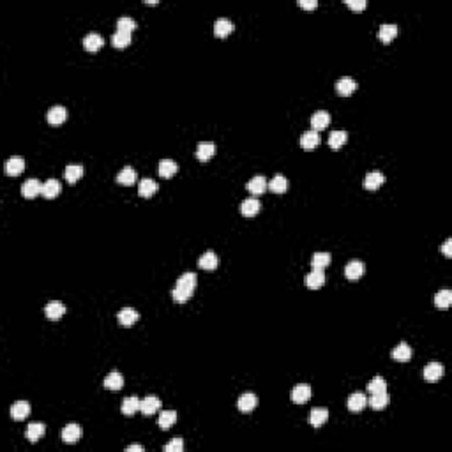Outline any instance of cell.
<instances>
[{
    "label": "cell",
    "instance_id": "6da1fadb",
    "mask_svg": "<svg viewBox=\"0 0 452 452\" xmlns=\"http://www.w3.org/2000/svg\"><path fill=\"white\" fill-rule=\"evenodd\" d=\"M194 288H196V274L184 272L177 279V285H175L173 292H171V297H173L175 302H187L193 297Z\"/></svg>",
    "mask_w": 452,
    "mask_h": 452
},
{
    "label": "cell",
    "instance_id": "7a4b0ae2",
    "mask_svg": "<svg viewBox=\"0 0 452 452\" xmlns=\"http://www.w3.org/2000/svg\"><path fill=\"white\" fill-rule=\"evenodd\" d=\"M161 407H163V403L157 396H147L140 403V410L143 415H154L156 412L161 410Z\"/></svg>",
    "mask_w": 452,
    "mask_h": 452
},
{
    "label": "cell",
    "instance_id": "3957f363",
    "mask_svg": "<svg viewBox=\"0 0 452 452\" xmlns=\"http://www.w3.org/2000/svg\"><path fill=\"white\" fill-rule=\"evenodd\" d=\"M357 90V81L354 80V78H350V76H343L339 78L338 81H336V92H338L339 95H352L354 92Z\"/></svg>",
    "mask_w": 452,
    "mask_h": 452
},
{
    "label": "cell",
    "instance_id": "277c9868",
    "mask_svg": "<svg viewBox=\"0 0 452 452\" xmlns=\"http://www.w3.org/2000/svg\"><path fill=\"white\" fill-rule=\"evenodd\" d=\"M237 407H239V410L242 412V414H249V412H253L256 407H258V398H256L253 392H246V394H242L239 398Z\"/></svg>",
    "mask_w": 452,
    "mask_h": 452
},
{
    "label": "cell",
    "instance_id": "5b68a950",
    "mask_svg": "<svg viewBox=\"0 0 452 452\" xmlns=\"http://www.w3.org/2000/svg\"><path fill=\"white\" fill-rule=\"evenodd\" d=\"M364 270H366V267L361 260H352V262H348V265L345 267V276L350 279V281H355V279L364 276Z\"/></svg>",
    "mask_w": 452,
    "mask_h": 452
},
{
    "label": "cell",
    "instance_id": "8992f818",
    "mask_svg": "<svg viewBox=\"0 0 452 452\" xmlns=\"http://www.w3.org/2000/svg\"><path fill=\"white\" fill-rule=\"evenodd\" d=\"M311 398V387L306 384H299L292 389V401L297 405H304Z\"/></svg>",
    "mask_w": 452,
    "mask_h": 452
},
{
    "label": "cell",
    "instance_id": "52a82bcc",
    "mask_svg": "<svg viewBox=\"0 0 452 452\" xmlns=\"http://www.w3.org/2000/svg\"><path fill=\"white\" fill-rule=\"evenodd\" d=\"M260 209H262V203H260L258 198H247V200H244L240 203V214L246 217L256 216L260 212Z\"/></svg>",
    "mask_w": 452,
    "mask_h": 452
},
{
    "label": "cell",
    "instance_id": "ba28073f",
    "mask_svg": "<svg viewBox=\"0 0 452 452\" xmlns=\"http://www.w3.org/2000/svg\"><path fill=\"white\" fill-rule=\"evenodd\" d=\"M329 124H331V113L325 110H318L313 113L311 117V125H313V129L315 131H322L325 129V127H329Z\"/></svg>",
    "mask_w": 452,
    "mask_h": 452
},
{
    "label": "cell",
    "instance_id": "9c48e42d",
    "mask_svg": "<svg viewBox=\"0 0 452 452\" xmlns=\"http://www.w3.org/2000/svg\"><path fill=\"white\" fill-rule=\"evenodd\" d=\"M41 191H42V184L39 182L37 179L25 180L21 186V194L25 198H28V200H30V198H35L37 194H41Z\"/></svg>",
    "mask_w": 452,
    "mask_h": 452
},
{
    "label": "cell",
    "instance_id": "30bf717a",
    "mask_svg": "<svg viewBox=\"0 0 452 452\" xmlns=\"http://www.w3.org/2000/svg\"><path fill=\"white\" fill-rule=\"evenodd\" d=\"M445 369L440 362H430V364L424 368V378L428 382H438L444 376Z\"/></svg>",
    "mask_w": 452,
    "mask_h": 452
},
{
    "label": "cell",
    "instance_id": "8fae6325",
    "mask_svg": "<svg viewBox=\"0 0 452 452\" xmlns=\"http://www.w3.org/2000/svg\"><path fill=\"white\" fill-rule=\"evenodd\" d=\"M64 313H65V306L62 304L60 300H51V302H48L44 308V315H46V318H49V320L62 318Z\"/></svg>",
    "mask_w": 452,
    "mask_h": 452
},
{
    "label": "cell",
    "instance_id": "7c38bea8",
    "mask_svg": "<svg viewBox=\"0 0 452 452\" xmlns=\"http://www.w3.org/2000/svg\"><path fill=\"white\" fill-rule=\"evenodd\" d=\"M368 405V398H366L362 392H354V394L348 398V410L354 412V414H359L362 412Z\"/></svg>",
    "mask_w": 452,
    "mask_h": 452
},
{
    "label": "cell",
    "instance_id": "4fadbf2b",
    "mask_svg": "<svg viewBox=\"0 0 452 452\" xmlns=\"http://www.w3.org/2000/svg\"><path fill=\"white\" fill-rule=\"evenodd\" d=\"M308 421L313 428H322L329 421V410L327 408H313Z\"/></svg>",
    "mask_w": 452,
    "mask_h": 452
},
{
    "label": "cell",
    "instance_id": "5bb4252c",
    "mask_svg": "<svg viewBox=\"0 0 452 452\" xmlns=\"http://www.w3.org/2000/svg\"><path fill=\"white\" fill-rule=\"evenodd\" d=\"M81 438V428L78 424H67L62 430V440L65 444H76Z\"/></svg>",
    "mask_w": 452,
    "mask_h": 452
},
{
    "label": "cell",
    "instance_id": "9a60e30c",
    "mask_svg": "<svg viewBox=\"0 0 452 452\" xmlns=\"http://www.w3.org/2000/svg\"><path fill=\"white\" fill-rule=\"evenodd\" d=\"M138 318H140V315L133 308H122L118 311V323H120L122 327H131Z\"/></svg>",
    "mask_w": 452,
    "mask_h": 452
},
{
    "label": "cell",
    "instance_id": "2e32d148",
    "mask_svg": "<svg viewBox=\"0 0 452 452\" xmlns=\"http://www.w3.org/2000/svg\"><path fill=\"white\" fill-rule=\"evenodd\" d=\"M48 122L51 125H58L62 124V122H65V118H67V110H65L64 106H60V104H57V106H51L48 110Z\"/></svg>",
    "mask_w": 452,
    "mask_h": 452
},
{
    "label": "cell",
    "instance_id": "e0dca14e",
    "mask_svg": "<svg viewBox=\"0 0 452 452\" xmlns=\"http://www.w3.org/2000/svg\"><path fill=\"white\" fill-rule=\"evenodd\" d=\"M233 23L232 19L228 18H217L216 23H214V34L217 35V37H226L228 34H232L233 32Z\"/></svg>",
    "mask_w": 452,
    "mask_h": 452
},
{
    "label": "cell",
    "instance_id": "ac0fdd59",
    "mask_svg": "<svg viewBox=\"0 0 452 452\" xmlns=\"http://www.w3.org/2000/svg\"><path fill=\"white\" fill-rule=\"evenodd\" d=\"M30 414V403L27 401H16L11 407V417L14 421H25Z\"/></svg>",
    "mask_w": 452,
    "mask_h": 452
},
{
    "label": "cell",
    "instance_id": "d6986e66",
    "mask_svg": "<svg viewBox=\"0 0 452 452\" xmlns=\"http://www.w3.org/2000/svg\"><path fill=\"white\" fill-rule=\"evenodd\" d=\"M385 182V175L382 171H369L364 179V187L369 191H375Z\"/></svg>",
    "mask_w": 452,
    "mask_h": 452
},
{
    "label": "cell",
    "instance_id": "ffe728a7",
    "mask_svg": "<svg viewBox=\"0 0 452 452\" xmlns=\"http://www.w3.org/2000/svg\"><path fill=\"white\" fill-rule=\"evenodd\" d=\"M198 265L202 267L203 270H216L217 265H219V258H217V255L214 251H207V253H203V255L200 256Z\"/></svg>",
    "mask_w": 452,
    "mask_h": 452
},
{
    "label": "cell",
    "instance_id": "44dd1931",
    "mask_svg": "<svg viewBox=\"0 0 452 452\" xmlns=\"http://www.w3.org/2000/svg\"><path fill=\"white\" fill-rule=\"evenodd\" d=\"M44 431H46V426L42 424V422H30V424H28V428H27V431H25V437H27L28 442L35 444L39 438H42Z\"/></svg>",
    "mask_w": 452,
    "mask_h": 452
},
{
    "label": "cell",
    "instance_id": "7402d4cb",
    "mask_svg": "<svg viewBox=\"0 0 452 452\" xmlns=\"http://www.w3.org/2000/svg\"><path fill=\"white\" fill-rule=\"evenodd\" d=\"M267 187H269V182H267V179L263 175H256V177H253V179L247 182V189L255 194V196L256 194H263L267 191Z\"/></svg>",
    "mask_w": 452,
    "mask_h": 452
},
{
    "label": "cell",
    "instance_id": "603a6c76",
    "mask_svg": "<svg viewBox=\"0 0 452 452\" xmlns=\"http://www.w3.org/2000/svg\"><path fill=\"white\" fill-rule=\"evenodd\" d=\"M396 35H398V25H394V23H384V25H380L378 37H380V41L384 44H389Z\"/></svg>",
    "mask_w": 452,
    "mask_h": 452
},
{
    "label": "cell",
    "instance_id": "cb8c5ba5",
    "mask_svg": "<svg viewBox=\"0 0 452 452\" xmlns=\"http://www.w3.org/2000/svg\"><path fill=\"white\" fill-rule=\"evenodd\" d=\"M320 141H322L320 140V134H318V131H315V129L306 131V133L300 136V145H302V148H306V150H311V148L318 147Z\"/></svg>",
    "mask_w": 452,
    "mask_h": 452
},
{
    "label": "cell",
    "instance_id": "d4e9b609",
    "mask_svg": "<svg viewBox=\"0 0 452 452\" xmlns=\"http://www.w3.org/2000/svg\"><path fill=\"white\" fill-rule=\"evenodd\" d=\"M117 182L122 186H133L136 182V171L133 166H124L117 175Z\"/></svg>",
    "mask_w": 452,
    "mask_h": 452
},
{
    "label": "cell",
    "instance_id": "484cf974",
    "mask_svg": "<svg viewBox=\"0 0 452 452\" xmlns=\"http://www.w3.org/2000/svg\"><path fill=\"white\" fill-rule=\"evenodd\" d=\"M323 283H325V274H323V270L315 269L306 276V286L311 290H318L320 286H323Z\"/></svg>",
    "mask_w": 452,
    "mask_h": 452
},
{
    "label": "cell",
    "instance_id": "4316f807",
    "mask_svg": "<svg viewBox=\"0 0 452 452\" xmlns=\"http://www.w3.org/2000/svg\"><path fill=\"white\" fill-rule=\"evenodd\" d=\"M103 384L108 391H120V389L124 387V376H122L118 371H111L110 375L104 378Z\"/></svg>",
    "mask_w": 452,
    "mask_h": 452
},
{
    "label": "cell",
    "instance_id": "83f0119b",
    "mask_svg": "<svg viewBox=\"0 0 452 452\" xmlns=\"http://www.w3.org/2000/svg\"><path fill=\"white\" fill-rule=\"evenodd\" d=\"M412 355H414V352H412V348L405 341L399 343V345L396 346L394 350H392V359H394V361H399V362L410 361Z\"/></svg>",
    "mask_w": 452,
    "mask_h": 452
},
{
    "label": "cell",
    "instance_id": "f1b7e54d",
    "mask_svg": "<svg viewBox=\"0 0 452 452\" xmlns=\"http://www.w3.org/2000/svg\"><path fill=\"white\" fill-rule=\"evenodd\" d=\"M216 154V145L214 143H209V141H203V143L198 145L196 148V159L198 161H209L212 159V156Z\"/></svg>",
    "mask_w": 452,
    "mask_h": 452
},
{
    "label": "cell",
    "instance_id": "f546056e",
    "mask_svg": "<svg viewBox=\"0 0 452 452\" xmlns=\"http://www.w3.org/2000/svg\"><path fill=\"white\" fill-rule=\"evenodd\" d=\"M103 42H104L103 35H99L97 32H90V34H87L83 39V46L87 51H97V49L103 46Z\"/></svg>",
    "mask_w": 452,
    "mask_h": 452
},
{
    "label": "cell",
    "instance_id": "4dcf8cb0",
    "mask_svg": "<svg viewBox=\"0 0 452 452\" xmlns=\"http://www.w3.org/2000/svg\"><path fill=\"white\" fill-rule=\"evenodd\" d=\"M157 189H159V186H157V182H154L152 179H141L140 184H138V194L143 198L152 196Z\"/></svg>",
    "mask_w": 452,
    "mask_h": 452
},
{
    "label": "cell",
    "instance_id": "1f68e13d",
    "mask_svg": "<svg viewBox=\"0 0 452 452\" xmlns=\"http://www.w3.org/2000/svg\"><path fill=\"white\" fill-rule=\"evenodd\" d=\"M60 191H62V186H60V182H58L57 179H48L44 184H42L41 194L44 198H55L58 193H60Z\"/></svg>",
    "mask_w": 452,
    "mask_h": 452
},
{
    "label": "cell",
    "instance_id": "d6a6232c",
    "mask_svg": "<svg viewBox=\"0 0 452 452\" xmlns=\"http://www.w3.org/2000/svg\"><path fill=\"white\" fill-rule=\"evenodd\" d=\"M389 401H391V398H389L387 392H378V394H371L368 403L373 410H384L389 405Z\"/></svg>",
    "mask_w": 452,
    "mask_h": 452
},
{
    "label": "cell",
    "instance_id": "836d02e7",
    "mask_svg": "<svg viewBox=\"0 0 452 452\" xmlns=\"http://www.w3.org/2000/svg\"><path fill=\"white\" fill-rule=\"evenodd\" d=\"M85 170L81 164H69V166H65V171H64V177L67 182L74 184L76 180H80L81 177H83Z\"/></svg>",
    "mask_w": 452,
    "mask_h": 452
},
{
    "label": "cell",
    "instance_id": "e575fe53",
    "mask_svg": "<svg viewBox=\"0 0 452 452\" xmlns=\"http://www.w3.org/2000/svg\"><path fill=\"white\" fill-rule=\"evenodd\" d=\"M140 399L136 398V396H129V398H125L124 401H122V414L124 415H134L138 410H140Z\"/></svg>",
    "mask_w": 452,
    "mask_h": 452
},
{
    "label": "cell",
    "instance_id": "d590c367",
    "mask_svg": "<svg viewBox=\"0 0 452 452\" xmlns=\"http://www.w3.org/2000/svg\"><path fill=\"white\" fill-rule=\"evenodd\" d=\"M23 170H25V161H23L21 157H11V159H7V163H5V173L7 175L16 177V175H19Z\"/></svg>",
    "mask_w": 452,
    "mask_h": 452
},
{
    "label": "cell",
    "instance_id": "8d00e7d4",
    "mask_svg": "<svg viewBox=\"0 0 452 452\" xmlns=\"http://www.w3.org/2000/svg\"><path fill=\"white\" fill-rule=\"evenodd\" d=\"M177 170H179V166H177V163H175L173 159H163L159 163V175L163 179L173 177V175L177 173Z\"/></svg>",
    "mask_w": 452,
    "mask_h": 452
},
{
    "label": "cell",
    "instance_id": "74e56055",
    "mask_svg": "<svg viewBox=\"0 0 452 452\" xmlns=\"http://www.w3.org/2000/svg\"><path fill=\"white\" fill-rule=\"evenodd\" d=\"M111 44L115 48H125V46L131 44V32L125 30H117L113 35H111Z\"/></svg>",
    "mask_w": 452,
    "mask_h": 452
},
{
    "label": "cell",
    "instance_id": "f35d334b",
    "mask_svg": "<svg viewBox=\"0 0 452 452\" xmlns=\"http://www.w3.org/2000/svg\"><path fill=\"white\" fill-rule=\"evenodd\" d=\"M175 422H177V414H175L173 410H166V412H161L159 414L157 424H159L161 430H170Z\"/></svg>",
    "mask_w": 452,
    "mask_h": 452
},
{
    "label": "cell",
    "instance_id": "ab89813d",
    "mask_svg": "<svg viewBox=\"0 0 452 452\" xmlns=\"http://www.w3.org/2000/svg\"><path fill=\"white\" fill-rule=\"evenodd\" d=\"M269 189L272 191V193H285L286 189H288V180H286V177H283V175H276L272 180L269 182Z\"/></svg>",
    "mask_w": 452,
    "mask_h": 452
},
{
    "label": "cell",
    "instance_id": "60d3db41",
    "mask_svg": "<svg viewBox=\"0 0 452 452\" xmlns=\"http://www.w3.org/2000/svg\"><path fill=\"white\" fill-rule=\"evenodd\" d=\"M331 260H332V256L329 255V253H315V255H313V260H311V265H313V269H316V270H323L325 267H329Z\"/></svg>",
    "mask_w": 452,
    "mask_h": 452
},
{
    "label": "cell",
    "instance_id": "b9f144b4",
    "mask_svg": "<svg viewBox=\"0 0 452 452\" xmlns=\"http://www.w3.org/2000/svg\"><path fill=\"white\" fill-rule=\"evenodd\" d=\"M346 140H348V133L346 131H332L329 134V145L332 148H341L346 143Z\"/></svg>",
    "mask_w": 452,
    "mask_h": 452
},
{
    "label": "cell",
    "instance_id": "7bdbcfd3",
    "mask_svg": "<svg viewBox=\"0 0 452 452\" xmlns=\"http://www.w3.org/2000/svg\"><path fill=\"white\" fill-rule=\"evenodd\" d=\"M452 304V292L451 290H442V292H438L437 295H435V306L437 308H449V306Z\"/></svg>",
    "mask_w": 452,
    "mask_h": 452
},
{
    "label": "cell",
    "instance_id": "ee69618b",
    "mask_svg": "<svg viewBox=\"0 0 452 452\" xmlns=\"http://www.w3.org/2000/svg\"><path fill=\"white\" fill-rule=\"evenodd\" d=\"M369 394H378V392H387V382L382 376H375L371 382L368 384Z\"/></svg>",
    "mask_w": 452,
    "mask_h": 452
},
{
    "label": "cell",
    "instance_id": "f6af8a7d",
    "mask_svg": "<svg viewBox=\"0 0 452 452\" xmlns=\"http://www.w3.org/2000/svg\"><path fill=\"white\" fill-rule=\"evenodd\" d=\"M136 28V21H134L131 16H120L117 19V30H125V32H133Z\"/></svg>",
    "mask_w": 452,
    "mask_h": 452
},
{
    "label": "cell",
    "instance_id": "bcb514c9",
    "mask_svg": "<svg viewBox=\"0 0 452 452\" xmlns=\"http://www.w3.org/2000/svg\"><path fill=\"white\" fill-rule=\"evenodd\" d=\"M164 451L166 452H182L184 451V440L182 438H175L170 444L164 445Z\"/></svg>",
    "mask_w": 452,
    "mask_h": 452
},
{
    "label": "cell",
    "instance_id": "7dc6e473",
    "mask_svg": "<svg viewBox=\"0 0 452 452\" xmlns=\"http://www.w3.org/2000/svg\"><path fill=\"white\" fill-rule=\"evenodd\" d=\"M346 4H348L352 9H355V11H362V9L368 5V2H366V0H346Z\"/></svg>",
    "mask_w": 452,
    "mask_h": 452
},
{
    "label": "cell",
    "instance_id": "c3c4849f",
    "mask_svg": "<svg viewBox=\"0 0 452 452\" xmlns=\"http://www.w3.org/2000/svg\"><path fill=\"white\" fill-rule=\"evenodd\" d=\"M299 5L304 9H315L318 5V2L316 0H299Z\"/></svg>",
    "mask_w": 452,
    "mask_h": 452
},
{
    "label": "cell",
    "instance_id": "681fc988",
    "mask_svg": "<svg viewBox=\"0 0 452 452\" xmlns=\"http://www.w3.org/2000/svg\"><path fill=\"white\" fill-rule=\"evenodd\" d=\"M442 251H444V255L447 256V258H451V256H452V240L451 239L445 240V244H444V247H442Z\"/></svg>",
    "mask_w": 452,
    "mask_h": 452
},
{
    "label": "cell",
    "instance_id": "f907efd6",
    "mask_svg": "<svg viewBox=\"0 0 452 452\" xmlns=\"http://www.w3.org/2000/svg\"><path fill=\"white\" fill-rule=\"evenodd\" d=\"M134 451L143 452L145 447H143V445H129V447H125V452H134Z\"/></svg>",
    "mask_w": 452,
    "mask_h": 452
}]
</instances>
